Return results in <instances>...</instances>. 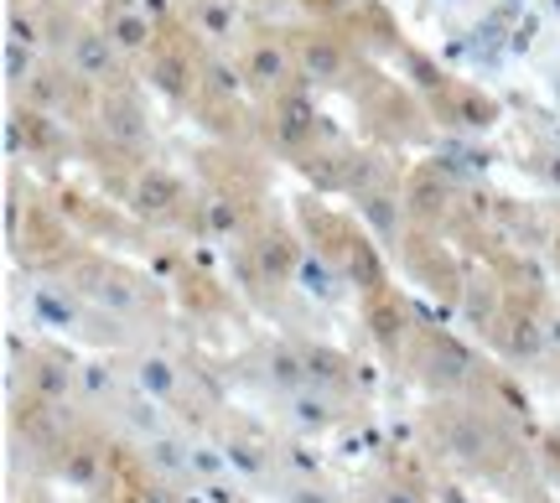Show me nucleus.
I'll use <instances>...</instances> for the list:
<instances>
[{"mask_svg":"<svg viewBox=\"0 0 560 503\" xmlns=\"http://www.w3.org/2000/svg\"><path fill=\"white\" fill-rule=\"evenodd\" d=\"M244 73L255 79V89L276 94V89H285V73H291V62H285V52H280L276 42H260V47L249 52V68H244Z\"/></svg>","mask_w":560,"mask_h":503,"instance_id":"obj_1","label":"nucleus"},{"mask_svg":"<svg viewBox=\"0 0 560 503\" xmlns=\"http://www.w3.org/2000/svg\"><path fill=\"white\" fill-rule=\"evenodd\" d=\"M79 73L83 79H115V42L83 37L79 42Z\"/></svg>","mask_w":560,"mask_h":503,"instance_id":"obj_2","label":"nucleus"},{"mask_svg":"<svg viewBox=\"0 0 560 503\" xmlns=\"http://www.w3.org/2000/svg\"><path fill=\"white\" fill-rule=\"evenodd\" d=\"M301 62H306L312 73L322 68V73H327V83L342 73V52L332 47V42H312V37H306V42H301Z\"/></svg>","mask_w":560,"mask_h":503,"instance_id":"obj_3","label":"nucleus"}]
</instances>
